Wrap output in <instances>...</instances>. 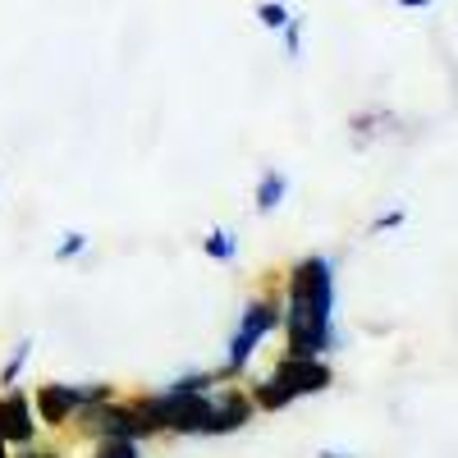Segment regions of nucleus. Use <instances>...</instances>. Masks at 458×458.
I'll list each match as a JSON object with an SVG mask.
<instances>
[{"label": "nucleus", "mask_w": 458, "mask_h": 458, "mask_svg": "<svg viewBox=\"0 0 458 458\" xmlns=\"http://www.w3.org/2000/svg\"><path fill=\"white\" fill-rule=\"evenodd\" d=\"M280 335H284V358H330L339 349L335 330V261L326 252H308L289 261L280 271Z\"/></svg>", "instance_id": "obj_1"}, {"label": "nucleus", "mask_w": 458, "mask_h": 458, "mask_svg": "<svg viewBox=\"0 0 458 458\" xmlns=\"http://www.w3.org/2000/svg\"><path fill=\"white\" fill-rule=\"evenodd\" d=\"M330 386H335L330 358H284V353H280L261 376L248 380V394H252V408H257L261 417H271V412L293 408L298 399L326 394Z\"/></svg>", "instance_id": "obj_2"}, {"label": "nucleus", "mask_w": 458, "mask_h": 458, "mask_svg": "<svg viewBox=\"0 0 458 458\" xmlns=\"http://www.w3.org/2000/svg\"><path fill=\"white\" fill-rule=\"evenodd\" d=\"M280 317H284L280 284H266V289H257V293L243 298V312H239L234 330H229V339H225V358H220V367H216L220 386H225V380H248L257 349L280 330Z\"/></svg>", "instance_id": "obj_3"}, {"label": "nucleus", "mask_w": 458, "mask_h": 458, "mask_svg": "<svg viewBox=\"0 0 458 458\" xmlns=\"http://www.w3.org/2000/svg\"><path fill=\"white\" fill-rule=\"evenodd\" d=\"M32 412L37 422H42V431L60 436L73 427V417H79L83 408H97L106 399H114L120 390L110 386V380H42V386H32Z\"/></svg>", "instance_id": "obj_4"}, {"label": "nucleus", "mask_w": 458, "mask_h": 458, "mask_svg": "<svg viewBox=\"0 0 458 458\" xmlns=\"http://www.w3.org/2000/svg\"><path fill=\"white\" fill-rule=\"evenodd\" d=\"M69 436H73V440H88V445H92V440H138V445L151 440V431H147V422H142L133 394H114V399H106V403H97V408H83L79 417H73Z\"/></svg>", "instance_id": "obj_5"}, {"label": "nucleus", "mask_w": 458, "mask_h": 458, "mask_svg": "<svg viewBox=\"0 0 458 458\" xmlns=\"http://www.w3.org/2000/svg\"><path fill=\"white\" fill-rule=\"evenodd\" d=\"M257 422V408H252V394L243 380H225V386L211 390V408H207V427L202 436L207 440H225V436H239L243 427Z\"/></svg>", "instance_id": "obj_6"}, {"label": "nucleus", "mask_w": 458, "mask_h": 458, "mask_svg": "<svg viewBox=\"0 0 458 458\" xmlns=\"http://www.w3.org/2000/svg\"><path fill=\"white\" fill-rule=\"evenodd\" d=\"M32 440H42V422L32 412V394L28 390H0V445L23 449Z\"/></svg>", "instance_id": "obj_7"}, {"label": "nucleus", "mask_w": 458, "mask_h": 458, "mask_svg": "<svg viewBox=\"0 0 458 458\" xmlns=\"http://www.w3.org/2000/svg\"><path fill=\"white\" fill-rule=\"evenodd\" d=\"M284 198H289V174H284V170H261V179H257V188H252L257 216H276V211L284 207Z\"/></svg>", "instance_id": "obj_8"}, {"label": "nucleus", "mask_w": 458, "mask_h": 458, "mask_svg": "<svg viewBox=\"0 0 458 458\" xmlns=\"http://www.w3.org/2000/svg\"><path fill=\"white\" fill-rule=\"evenodd\" d=\"M380 124H399L390 110H358L353 120H349V133H353V147H367L376 138H386L390 129H380Z\"/></svg>", "instance_id": "obj_9"}, {"label": "nucleus", "mask_w": 458, "mask_h": 458, "mask_svg": "<svg viewBox=\"0 0 458 458\" xmlns=\"http://www.w3.org/2000/svg\"><path fill=\"white\" fill-rule=\"evenodd\" d=\"M202 252H207L211 261L229 266V261L239 257V239H234V229H225V225H211L207 234H202Z\"/></svg>", "instance_id": "obj_10"}, {"label": "nucleus", "mask_w": 458, "mask_h": 458, "mask_svg": "<svg viewBox=\"0 0 458 458\" xmlns=\"http://www.w3.org/2000/svg\"><path fill=\"white\" fill-rule=\"evenodd\" d=\"M216 386H220L216 367H211V371L193 367V371H179V376H170V380H165V390H174V394H211Z\"/></svg>", "instance_id": "obj_11"}, {"label": "nucleus", "mask_w": 458, "mask_h": 458, "mask_svg": "<svg viewBox=\"0 0 458 458\" xmlns=\"http://www.w3.org/2000/svg\"><path fill=\"white\" fill-rule=\"evenodd\" d=\"M32 349H37V339L32 335H23L14 349H10V358H5V367H0V390H14L19 386V376L28 371V358H32Z\"/></svg>", "instance_id": "obj_12"}, {"label": "nucleus", "mask_w": 458, "mask_h": 458, "mask_svg": "<svg viewBox=\"0 0 458 458\" xmlns=\"http://www.w3.org/2000/svg\"><path fill=\"white\" fill-rule=\"evenodd\" d=\"M83 252H88V234H83V229H64L60 243H55V252H51V261H55V266H69V261H79Z\"/></svg>", "instance_id": "obj_13"}, {"label": "nucleus", "mask_w": 458, "mask_h": 458, "mask_svg": "<svg viewBox=\"0 0 458 458\" xmlns=\"http://www.w3.org/2000/svg\"><path fill=\"white\" fill-rule=\"evenodd\" d=\"M88 458H142V445L138 440H92Z\"/></svg>", "instance_id": "obj_14"}, {"label": "nucleus", "mask_w": 458, "mask_h": 458, "mask_svg": "<svg viewBox=\"0 0 458 458\" xmlns=\"http://www.w3.org/2000/svg\"><path fill=\"white\" fill-rule=\"evenodd\" d=\"M289 19H293V14L280 5V0H261V5H257V23H261V28H271V32H284Z\"/></svg>", "instance_id": "obj_15"}, {"label": "nucleus", "mask_w": 458, "mask_h": 458, "mask_svg": "<svg viewBox=\"0 0 458 458\" xmlns=\"http://www.w3.org/2000/svg\"><path fill=\"white\" fill-rule=\"evenodd\" d=\"M10 458H64V449L51 445V440H32L23 449H10Z\"/></svg>", "instance_id": "obj_16"}, {"label": "nucleus", "mask_w": 458, "mask_h": 458, "mask_svg": "<svg viewBox=\"0 0 458 458\" xmlns=\"http://www.w3.org/2000/svg\"><path fill=\"white\" fill-rule=\"evenodd\" d=\"M280 37H284V55H289V60H298V55H302V19L293 14V19L284 23V32H280Z\"/></svg>", "instance_id": "obj_17"}, {"label": "nucleus", "mask_w": 458, "mask_h": 458, "mask_svg": "<svg viewBox=\"0 0 458 458\" xmlns=\"http://www.w3.org/2000/svg\"><path fill=\"white\" fill-rule=\"evenodd\" d=\"M403 220H408V211H403V207H394V211H380L367 229H371V234H390V229H399Z\"/></svg>", "instance_id": "obj_18"}, {"label": "nucleus", "mask_w": 458, "mask_h": 458, "mask_svg": "<svg viewBox=\"0 0 458 458\" xmlns=\"http://www.w3.org/2000/svg\"><path fill=\"white\" fill-rule=\"evenodd\" d=\"M394 5H399V10H431L436 0H394Z\"/></svg>", "instance_id": "obj_19"}, {"label": "nucleus", "mask_w": 458, "mask_h": 458, "mask_svg": "<svg viewBox=\"0 0 458 458\" xmlns=\"http://www.w3.org/2000/svg\"><path fill=\"white\" fill-rule=\"evenodd\" d=\"M317 458H358V454H349V449H330V445H326V449H317Z\"/></svg>", "instance_id": "obj_20"}, {"label": "nucleus", "mask_w": 458, "mask_h": 458, "mask_svg": "<svg viewBox=\"0 0 458 458\" xmlns=\"http://www.w3.org/2000/svg\"><path fill=\"white\" fill-rule=\"evenodd\" d=\"M0 458H10V445H0Z\"/></svg>", "instance_id": "obj_21"}]
</instances>
